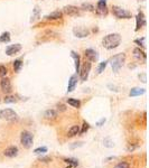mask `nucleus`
Segmentation results:
<instances>
[{
    "label": "nucleus",
    "mask_w": 149,
    "mask_h": 168,
    "mask_svg": "<svg viewBox=\"0 0 149 168\" xmlns=\"http://www.w3.org/2000/svg\"><path fill=\"white\" fill-rule=\"evenodd\" d=\"M120 43H121V35L118 34V32L109 34V35L104 36L103 39H102V45H103L104 48L107 49L117 48L120 45Z\"/></svg>",
    "instance_id": "nucleus-1"
},
{
    "label": "nucleus",
    "mask_w": 149,
    "mask_h": 168,
    "mask_svg": "<svg viewBox=\"0 0 149 168\" xmlns=\"http://www.w3.org/2000/svg\"><path fill=\"white\" fill-rule=\"evenodd\" d=\"M124 61H126V54L124 53H119L117 55H114L110 59V62H108V63H110L112 71L114 73H117V72H119L120 68L122 67V65L124 64Z\"/></svg>",
    "instance_id": "nucleus-2"
},
{
    "label": "nucleus",
    "mask_w": 149,
    "mask_h": 168,
    "mask_svg": "<svg viewBox=\"0 0 149 168\" xmlns=\"http://www.w3.org/2000/svg\"><path fill=\"white\" fill-rule=\"evenodd\" d=\"M20 142H21V146H23L25 149H30L34 145V136L32 135V132L29 131H23L21 135H20Z\"/></svg>",
    "instance_id": "nucleus-3"
},
{
    "label": "nucleus",
    "mask_w": 149,
    "mask_h": 168,
    "mask_svg": "<svg viewBox=\"0 0 149 168\" xmlns=\"http://www.w3.org/2000/svg\"><path fill=\"white\" fill-rule=\"evenodd\" d=\"M112 13L119 19H130L131 18V13L119 6H112Z\"/></svg>",
    "instance_id": "nucleus-4"
},
{
    "label": "nucleus",
    "mask_w": 149,
    "mask_h": 168,
    "mask_svg": "<svg viewBox=\"0 0 149 168\" xmlns=\"http://www.w3.org/2000/svg\"><path fill=\"white\" fill-rule=\"evenodd\" d=\"M0 119L6 120V121H13L17 119V113L9 108L2 109V110H0Z\"/></svg>",
    "instance_id": "nucleus-5"
},
{
    "label": "nucleus",
    "mask_w": 149,
    "mask_h": 168,
    "mask_svg": "<svg viewBox=\"0 0 149 168\" xmlns=\"http://www.w3.org/2000/svg\"><path fill=\"white\" fill-rule=\"evenodd\" d=\"M90 71H91V62H85L82 68H80V72H78V74H80V78H81L82 82H84L88 80L89 78V74H90Z\"/></svg>",
    "instance_id": "nucleus-6"
},
{
    "label": "nucleus",
    "mask_w": 149,
    "mask_h": 168,
    "mask_svg": "<svg viewBox=\"0 0 149 168\" xmlns=\"http://www.w3.org/2000/svg\"><path fill=\"white\" fill-rule=\"evenodd\" d=\"M73 34L78 38H85V37H88L90 35V30L88 28H85V27L78 26L73 28Z\"/></svg>",
    "instance_id": "nucleus-7"
},
{
    "label": "nucleus",
    "mask_w": 149,
    "mask_h": 168,
    "mask_svg": "<svg viewBox=\"0 0 149 168\" xmlns=\"http://www.w3.org/2000/svg\"><path fill=\"white\" fill-rule=\"evenodd\" d=\"M146 25V17L143 15V11H139L136 16V32H138L139 29H141L143 26Z\"/></svg>",
    "instance_id": "nucleus-8"
},
{
    "label": "nucleus",
    "mask_w": 149,
    "mask_h": 168,
    "mask_svg": "<svg viewBox=\"0 0 149 168\" xmlns=\"http://www.w3.org/2000/svg\"><path fill=\"white\" fill-rule=\"evenodd\" d=\"M97 13L100 16H105L108 15V6L105 0H99L97 5Z\"/></svg>",
    "instance_id": "nucleus-9"
},
{
    "label": "nucleus",
    "mask_w": 149,
    "mask_h": 168,
    "mask_svg": "<svg viewBox=\"0 0 149 168\" xmlns=\"http://www.w3.org/2000/svg\"><path fill=\"white\" fill-rule=\"evenodd\" d=\"M0 87H1L2 92L9 94L10 92H11V82H10L9 78H1V81H0Z\"/></svg>",
    "instance_id": "nucleus-10"
},
{
    "label": "nucleus",
    "mask_w": 149,
    "mask_h": 168,
    "mask_svg": "<svg viewBox=\"0 0 149 168\" xmlns=\"http://www.w3.org/2000/svg\"><path fill=\"white\" fill-rule=\"evenodd\" d=\"M63 11H64L66 15L72 16V17H75V16H78V15H80V9H78V7L72 6V5L65 6L64 8H63Z\"/></svg>",
    "instance_id": "nucleus-11"
},
{
    "label": "nucleus",
    "mask_w": 149,
    "mask_h": 168,
    "mask_svg": "<svg viewBox=\"0 0 149 168\" xmlns=\"http://www.w3.org/2000/svg\"><path fill=\"white\" fill-rule=\"evenodd\" d=\"M84 56L89 62H97V58H99V55H97V51H94V49H92V48L85 49Z\"/></svg>",
    "instance_id": "nucleus-12"
},
{
    "label": "nucleus",
    "mask_w": 149,
    "mask_h": 168,
    "mask_svg": "<svg viewBox=\"0 0 149 168\" xmlns=\"http://www.w3.org/2000/svg\"><path fill=\"white\" fill-rule=\"evenodd\" d=\"M21 51V45L20 44H13V45H9L6 48V54L8 56H13L17 53H19Z\"/></svg>",
    "instance_id": "nucleus-13"
},
{
    "label": "nucleus",
    "mask_w": 149,
    "mask_h": 168,
    "mask_svg": "<svg viewBox=\"0 0 149 168\" xmlns=\"http://www.w3.org/2000/svg\"><path fill=\"white\" fill-rule=\"evenodd\" d=\"M3 155L6 156V157H8V158H13V157H16V156L18 155V147H16V146H10V147L5 149Z\"/></svg>",
    "instance_id": "nucleus-14"
},
{
    "label": "nucleus",
    "mask_w": 149,
    "mask_h": 168,
    "mask_svg": "<svg viewBox=\"0 0 149 168\" xmlns=\"http://www.w3.org/2000/svg\"><path fill=\"white\" fill-rule=\"evenodd\" d=\"M78 75L74 74L72 75L70 80H68V85H67V92H73L75 90V87L78 85Z\"/></svg>",
    "instance_id": "nucleus-15"
},
{
    "label": "nucleus",
    "mask_w": 149,
    "mask_h": 168,
    "mask_svg": "<svg viewBox=\"0 0 149 168\" xmlns=\"http://www.w3.org/2000/svg\"><path fill=\"white\" fill-rule=\"evenodd\" d=\"M133 56H135V58L138 59V61H143V62L146 61V58H147L146 53L143 52V51H141L140 48L133 49Z\"/></svg>",
    "instance_id": "nucleus-16"
},
{
    "label": "nucleus",
    "mask_w": 149,
    "mask_h": 168,
    "mask_svg": "<svg viewBox=\"0 0 149 168\" xmlns=\"http://www.w3.org/2000/svg\"><path fill=\"white\" fill-rule=\"evenodd\" d=\"M71 56L73 57V59H74L75 62V72L78 73V72H80V68H81V59H80V56H78V53L74 52V51L71 52Z\"/></svg>",
    "instance_id": "nucleus-17"
},
{
    "label": "nucleus",
    "mask_w": 149,
    "mask_h": 168,
    "mask_svg": "<svg viewBox=\"0 0 149 168\" xmlns=\"http://www.w3.org/2000/svg\"><path fill=\"white\" fill-rule=\"evenodd\" d=\"M62 16H63L62 11H59V10H55V11L48 13L47 16H45V19L46 20H57V19H61Z\"/></svg>",
    "instance_id": "nucleus-18"
},
{
    "label": "nucleus",
    "mask_w": 149,
    "mask_h": 168,
    "mask_svg": "<svg viewBox=\"0 0 149 168\" xmlns=\"http://www.w3.org/2000/svg\"><path fill=\"white\" fill-rule=\"evenodd\" d=\"M146 90L145 89H141V87H132L129 92V95L130 97H139V95H143L145 94Z\"/></svg>",
    "instance_id": "nucleus-19"
},
{
    "label": "nucleus",
    "mask_w": 149,
    "mask_h": 168,
    "mask_svg": "<svg viewBox=\"0 0 149 168\" xmlns=\"http://www.w3.org/2000/svg\"><path fill=\"white\" fill-rule=\"evenodd\" d=\"M44 116H45V119L47 120H55L56 118H57V112H56L55 110H53V109H49V110L45 111Z\"/></svg>",
    "instance_id": "nucleus-20"
},
{
    "label": "nucleus",
    "mask_w": 149,
    "mask_h": 168,
    "mask_svg": "<svg viewBox=\"0 0 149 168\" xmlns=\"http://www.w3.org/2000/svg\"><path fill=\"white\" fill-rule=\"evenodd\" d=\"M78 133H80V126H73L67 131V137L68 138H72V137H75Z\"/></svg>",
    "instance_id": "nucleus-21"
},
{
    "label": "nucleus",
    "mask_w": 149,
    "mask_h": 168,
    "mask_svg": "<svg viewBox=\"0 0 149 168\" xmlns=\"http://www.w3.org/2000/svg\"><path fill=\"white\" fill-rule=\"evenodd\" d=\"M67 103L70 104L71 107L76 108V109H78V108L81 107V101L78 100V99H73V97H68V99H67Z\"/></svg>",
    "instance_id": "nucleus-22"
},
{
    "label": "nucleus",
    "mask_w": 149,
    "mask_h": 168,
    "mask_svg": "<svg viewBox=\"0 0 149 168\" xmlns=\"http://www.w3.org/2000/svg\"><path fill=\"white\" fill-rule=\"evenodd\" d=\"M10 32H5L1 34V36H0V43H9L10 42Z\"/></svg>",
    "instance_id": "nucleus-23"
},
{
    "label": "nucleus",
    "mask_w": 149,
    "mask_h": 168,
    "mask_svg": "<svg viewBox=\"0 0 149 168\" xmlns=\"http://www.w3.org/2000/svg\"><path fill=\"white\" fill-rule=\"evenodd\" d=\"M13 71L16 72V73H18V72L21 70V67H23V62L20 61V59H16V61L13 62Z\"/></svg>",
    "instance_id": "nucleus-24"
},
{
    "label": "nucleus",
    "mask_w": 149,
    "mask_h": 168,
    "mask_svg": "<svg viewBox=\"0 0 149 168\" xmlns=\"http://www.w3.org/2000/svg\"><path fill=\"white\" fill-rule=\"evenodd\" d=\"M64 162L66 164H68L70 166H78V159H74V158H64Z\"/></svg>",
    "instance_id": "nucleus-25"
},
{
    "label": "nucleus",
    "mask_w": 149,
    "mask_h": 168,
    "mask_svg": "<svg viewBox=\"0 0 149 168\" xmlns=\"http://www.w3.org/2000/svg\"><path fill=\"white\" fill-rule=\"evenodd\" d=\"M107 65H108V61L101 62L100 64H99V66H97V74H101L102 72H104V70L107 67Z\"/></svg>",
    "instance_id": "nucleus-26"
},
{
    "label": "nucleus",
    "mask_w": 149,
    "mask_h": 168,
    "mask_svg": "<svg viewBox=\"0 0 149 168\" xmlns=\"http://www.w3.org/2000/svg\"><path fill=\"white\" fill-rule=\"evenodd\" d=\"M81 8H82L83 10H86V11H94V7H93V5H91V3H89V2L82 3Z\"/></svg>",
    "instance_id": "nucleus-27"
},
{
    "label": "nucleus",
    "mask_w": 149,
    "mask_h": 168,
    "mask_svg": "<svg viewBox=\"0 0 149 168\" xmlns=\"http://www.w3.org/2000/svg\"><path fill=\"white\" fill-rule=\"evenodd\" d=\"M45 152H47V147H38L34 150V154L36 155H44Z\"/></svg>",
    "instance_id": "nucleus-28"
},
{
    "label": "nucleus",
    "mask_w": 149,
    "mask_h": 168,
    "mask_svg": "<svg viewBox=\"0 0 149 168\" xmlns=\"http://www.w3.org/2000/svg\"><path fill=\"white\" fill-rule=\"evenodd\" d=\"M39 19V9L38 7H36L34 9V13H32V21H36V20Z\"/></svg>",
    "instance_id": "nucleus-29"
},
{
    "label": "nucleus",
    "mask_w": 149,
    "mask_h": 168,
    "mask_svg": "<svg viewBox=\"0 0 149 168\" xmlns=\"http://www.w3.org/2000/svg\"><path fill=\"white\" fill-rule=\"evenodd\" d=\"M7 73H8V71H7V67L6 66H3V65H0V78H6Z\"/></svg>",
    "instance_id": "nucleus-30"
},
{
    "label": "nucleus",
    "mask_w": 149,
    "mask_h": 168,
    "mask_svg": "<svg viewBox=\"0 0 149 168\" xmlns=\"http://www.w3.org/2000/svg\"><path fill=\"white\" fill-rule=\"evenodd\" d=\"M145 40H146V39H145V37H143V38L136 39V40H135V43H136V44H138L140 47L145 48V47H146V43H145Z\"/></svg>",
    "instance_id": "nucleus-31"
},
{
    "label": "nucleus",
    "mask_w": 149,
    "mask_h": 168,
    "mask_svg": "<svg viewBox=\"0 0 149 168\" xmlns=\"http://www.w3.org/2000/svg\"><path fill=\"white\" fill-rule=\"evenodd\" d=\"M114 168H130V165L126 162H118L117 165L114 166Z\"/></svg>",
    "instance_id": "nucleus-32"
},
{
    "label": "nucleus",
    "mask_w": 149,
    "mask_h": 168,
    "mask_svg": "<svg viewBox=\"0 0 149 168\" xmlns=\"http://www.w3.org/2000/svg\"><path fill=\"white\" fill-rule=\"evenodd\" d=\"M5 103H15L16 102V97H11V95H8V97H5Z\"/></svg>",
    "instance_id": "nucleus-33"
},
{
    "label": "nucleus",
    "mask_w": 149,
    "mask_h": 168,
    "mask_svg": "<svg viewBox=\"0 0 149 168\" xmlns=\"http://www.w3.org/2000/svg\"><path fill=\"white\" fill-rule=\"evenodd\" d=\"M103 143L105 147H108V148H111V147H113V142H112V140L110 139V138H105V139L103 140Z\"/></svg>",
    "instance_id": "nucleus-34"
},
{
    "label": "nucleus",
    "mask_w": 149,
    "mask_h": 168,
    "mask_svg": "<svg viewBox=\"0 0 149 168\" xmlns=\"http://www.w3.org/2000/svg\"><path fill=\"white\" fill-rule=\"evenodd\" d=\"M89 128H90V126H89V123L88 122H83V127H82V130H80V133H85L86 131L89 130Z\"/></svg>",
    "instance_id": "nucleus-35"
},
{
    "label": "nucleus",
    "mask_w": 149,
    "mask_h": 168,
    "mask_svg": "<svg viewBox=\"0 0 149 168\" xmlns=\"http://www.w3.org/2000/svg\"><path fill=\"white\" fill-rule=\"evenodd\" d=\"M38 160L40 162H49L51 160H52V158L51 157H48V156H42V157H39Z\"/></svg>",
    "instance_id": "nucleus-36"
},
{
    "label": "nucleus",
    "mask_w": 149,
    "mask_h": 168,
    "mask_svg": "<svg viewBox=\"0 0 149 168\" xmlns=\"http://www.w3.org/2000/svg\"><path fill=\"white\" fill-rule=\"evenodd\" d=\"M139 78L141 80L143 83H146L147 82V76H146V73H143V74H139Z\"/></svg>",
    "instance_id": "nucleus-37"
},
{
    "label": "nucleus",
    "mask_w": 149,
    "mask_h": 168,
    "mask_svg": "<svg viewBox=\"0 0 149 168\" xmlns=\"http://www.w3.org/2000/svg\"><path fill=\"white\" fill-rule=\"evenodd\" d=\"M105 121H107V120H105V118H102V119H101L99 122H97V127H102L104 123H105Z\"/></svg>",
    "instance_id": "nucleus-38"
},
{
    "label": "nucleus",
    "mask_w": 149,
    "mask_h": 168,
    "mask_svg": "<svg viewBox=\"0 0 149 168\" xmlns=\"http://www.w3.org/2000/svg\"><path fill=\"white\" fill-rule=\"evenodd\" d=\"M57 108H59V111H66V107H65L64 104L59 103V104H57Z\"/></svg>",
    "instance_id": "nucleus-39"
},
{
    "label": "nucleus",
    "mask_w": 149,
    "mask_h": 168,
    "mask_svg": "<svg viewBox=\"0 0 149 168\" xmlns=\"http://www.w3.org/2000/svg\"><path fill=\"white\" fill-rule=\"evenodd\" d=\"M137 1H145V0H137Z\"/></svg>",
    "instance_id": "nucleus-40"
},
{
    "label": "nucleus",
    "mask_w": 149,
    "mask_h": 168,
    "mask_svg": "<svg viewBox=\"0 0 149 168\" xmlns=\"http://www.w3.org/2000/svg\"><path fill=\"white\" fill-rule=\"evenodd\" d=\"M66 168H72V167H71V166H70V165H68V167H66Z\"/></svg>",
    "instance_id": "nucleus-41"
}]
</instances>
